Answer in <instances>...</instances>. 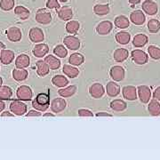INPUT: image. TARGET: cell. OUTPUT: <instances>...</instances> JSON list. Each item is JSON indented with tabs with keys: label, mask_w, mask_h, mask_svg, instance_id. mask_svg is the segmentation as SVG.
Segmentation results:
<instances>
[{
	"label": "cell",
	"mask_w": 160,
	"mask_h": 160,
	"mask_svg": "<svg viewBox=\"0 0 160 160\" xmlns=\"http://www.w3.org/2000/svg\"><path fill=\"white\" fill-rule=\"evenodd\" d=\"M49 105H50L49 94L45 93V92L38 93L37 95V97L32 101V107L35 109L39 110V111H43V112H45L48 109Z\"/></svg>",
	"instance_id": "6da1fadb"
},
{
	"label": "cell",
	"mask_w": 160,
	"mask_h": 160,
	"mask_svg": "<svg viewBox=\"0 0 160 160\" xmlns=\"http://www.w3.org/2000/svg\"><path fill=\"white\" fill-rule=\"evenodd\" d=\"M28 107L27 105L21 101H12L10 103V110L12 112V114L16 116H23L26 114Z\"/></svg>",
	"instance_id": "7a4b0ae2"
},
{
	"label": "cell",
	"mask_w": 160,
	"mask_h": 160,
	"mask_svg": "<svg viewBox=\"0 0 160 160\" xmlns=\"http://www.w3.org/2000/svg\"><path fill=\"white\" fill-rule=\"evenodd\" d=\"M36 21H37V22L43 24V25L49 24L52 22L51 12L45 8L38 9L36 13Z\"/></svg>",
	"instance_id": "3957f363"
},
{
	"label": "cell",
	"mask_w": 160,
	"mask_h": 160,
	"mask_svg": "<svg viewBox=\"0 0 160 160\" xmlns=\"http://www.w3.org/2000/svg\"><path fill=\"white\" fill-rule=\"evenodd\" d=\"M16 96L20 101H31L33 92L28 86H21L16 91Z\"/></svg>",
	"instance_id": "277c9868"
},
{
	"label": "cell",
	"mask_w": 160,
	"mask_h": 160,
	"mask_svg": "<svg viewBox=\"0 0 160 160\" xmlns=\"http://www.w3.org/2000/svg\"><path fill=\"white\" fill-rule=\"evenodd\" d=\"M131 57L132 59V61L136 64L139 65H143V64H146L149 61V55L142 50H133L132 52Z\"/></svg>",
	"instance_id": "5b68a950"
},
{
	"label": "cell",
	"mask_w": 160,
	"mask_h": 160,
	"mask_svg": "<svg viewBox=\"0 0 160 160\" xmlns=\"http://www.w3.org/2000/svg\"><path fill=\"white\" fill-rule=\"evenodd\" d=\"M29 38L31 42H33L35 44H38V43H41L44 41L45 35H44V32L42 29L34 27V28H31L29 29Z\"/></svg>",
	"instance_id": "8992f818"
},
{
	"label": "cell",
	"mask_w": 160,
	"mask_h": 160,
	"mask_svg": "<svg viewBox=\"0 0 160 160\" xmlns=\"http://www.w3.org/2000/svg\"><path fill=\"white\" fill-rule=\"evenodd\" d=\"M138 96L142 103H148L151 98V90L148 86H140L137 88Z\"/></svg>",
	"instance_id": "52a82bcc"
},
{
	"label": "cell",
	"mask_w": 160,
	"mask_h": 160,
	"mask_svg": "<svg viewBox=\"0 0 160 160\" xmlns=\"http://www.w3.org/2000/svg\"><path fill=\"white\" fill-rule=\"evenodd\" d=\"M125 69L121 66H113L109 70V76L116 82H120L125 78Z\"/></svg>",
	"instance_id": "ba28073f"
},
{
	"label": "cell",
	"mask_w": 160,
	"mask_h": 160,
	"mask_svg": "<svg viewBox=\"0 0 160 160\" xmlns=\"http://www.w3.org/2000/svg\"><path fill=\"white\" fill-rule=\"evenodd\" d=\"M6 34L8 40L11 42H19L22 40V30L17 27H10L6 30Z\"/></svg>",
	"instance_id": "9c48e42d"
},
{
	"label": "cell",
	"mask_w": 160,
	"mask_h": 160,
	"mask_svg": "<svg viewBox=\"0 0 160 160\" xmlns=\"http://www.w3.org/2000/svg\"><path fill=\"white\" fill-rule=\"evenodd\" d=\"M64 46L70 50H78L80 47V40L75 36H67L63 38Z\"/></svg>",
	"instance_id": "30bf717a"
},
{
	"label": "cell",
	"mask_w": 160,
	"mask_h": 160,
	"mask_svg": "<svg viewBox=\"0 0 160 160\" xmlns=\"http://www.w3.org/2000/svg\"><path fill=\"white\" fill-rule=\"evenodd\" d=\"M113 29V24L109 21H103L102 22H100L96 27V32L97 34L101 36H105L110 33V31Z\"/></svg>",
	"instance_id": "8fae6325"
},
{
	"label": "cell",
	"mask_w": 160,
	"mask_h": 160,
	"mask_svg": "<svg viewBox=\"0 0 160 160\" xmlns=\"http://www.w3.org/2000/svg\"><path fill=\"white\" fill-rule=\"evenodd\" d=\"M105 92V89L102 84L100 83H94L92 84L89 88V93L92 97L94 99H100L103 96Z\"/></svg>",
	"instance_id": "7c38bea8"
},
{
	"label": "cell",
	"mask_w": 160,
	"mask_h": 160,
	"mask_svg": "<svg viewBox=\"0 0 160 160\" xmlns=\"http://www.w3.org/2000/svg\"><path fill=\"white\" fill-rule=\"evenodd\" d=\"M67 107V102L63 98H55L51 102V110L55 113H60Z\"/></svg>",
	"instance_id": "4fadbf2b"
},
{
	"label": "cell",
	"mask_w": 160,
	"mask_h": 160,
	"mask_svg": "<svg viewBox=\"0 0 160 160\" xmlns=\"http://www.w3.org/2000/svg\"><path fill=\"white\" fill-rule=\"evenodd\" d=\"M123 96L128 101H135L137 100V89L133 86H126L123 87Z\"/></svg>",
	"instance_id": "5bb4252c"
},
{
	"label": "cell",
	"mask_w": 160,
	"mask_h": 160,
	"mask_svg": "<svg viewBox=\"0 0 160 160\" xmlns=\"http://www.w3.org/2000/svg\"><path fill=\"white\" fill-rule=\"evenodd\" d=\"M14 52L9 49H3L0 52V62L4 65H9L14 60Z\"/></svg>",
	"instance_id": "9a60e30c"
},
{
	"label": "cell",
	"mask_w": 160,
	"mask_h": 160,
	"mask_svg": "<svg viewBox=\"0 0 160 160\" xmlns=\"http://www.w3.org/2000/svg\"><path fill=\"white\" fill-rule=\"evenodd\" d=\"M142 10L149 15H154L158 12V7L157 3L152 0H145L142 3Z\"/></svg>",
	"instance_id": "2e32d148"
},
{
	"label": "cell",
	"mask_w": 160,
	"mask_h": 160,
	"mask_svg": "<svg viewBox=\"0 0 160 160\" xmlns=\"http://www.w3.org/2000/svg\"><path fill=\"white\" fill-rule=\"evenodd\" d=\"M58 17L62 21H70L73 17V10L69 6H62L58 9Z\"/></svg>",
	"instance_id": "e0dca14e"
},
{
	"label": "cell",
	"mask_w": 160,
	"mask_h": 160,
	"mask_svg": "<svg viewBox=\"0 0 160 160\" xmlns=\"http://www.w3.org/2000/svg\"><path fill=\"white\" fill-rule=\"evenodd\" d=\"M49 52V47L46 44H38L33 47V50L32 52L34 54V56L38 58H43L46 56V54L48 53Z\"/></svg>",
	"instance_id": "ac0fdd59"
},
{
	"label": "cell",
	"mask_w": 160,
	"mask_h": 160,
	"mask_svg": "<svg viewBox=\"0 0 160 160\" xmlns=\"http://www.w3.org/2000/svg\"><path fill=\"white\" fill-rule=\"evenodd\" d=\"M29 64H30L29 56L25 53L18 55L17 58L15 59V66L17 69H26L29 67Z\"/></svg>",
	"instance_id": "d6986e66"
},
{
	"label": "cell",
	"mask_w": 160,
	"mask_h": 160,
	"mask_svg": "<svg viewBox=\"0 0 160 160\" xmlns=\"http://www.w3.org/2000/svg\"><path fill=\"white\" fill-rule=\"evenodd\" d=\"M130 20L133 24L135 25H142L143 23L145 22L146 17L144 15L142 11L141 10H135L130 14Z\"/></svg>",
	"instance_id": "ffe728a7"
},
{
	"label": "cell",
	"mask_w": 160,
	"mask_h": 160,
	"mask_svg": "<svg viewBox=\"0 0 160 160\" xmlns=\"http://www.w3.org/2000/svg\"><path fill=\"white\" fill-rule=\"evenodd\" d=\"M106 92L109 97H116L119 94L120 86L114 81H110L106 86Z\"/></svg>",
	"instance_id": "44dd1931"
},
{
	"label": "cell",
	"mask_w": 160,
	"mask_h": 160,
	"mask_svg": "<svg viewBox=\"0 0 160 160\" xmlns=\"http://www.w3.org/2000/svg\"><path fill=\"white\" fill-rule=\"evenodd\" d=\"M129 52L125 48H118L114 51L113 58L117 62H123L128 58Z\"/></svg>",
	"instance_id": "7402d4cb"
},
{
	"label": "cell",
	"mask_w": 160,
	"mask_h": 160,
	"mask_svg": "<svg viewBox=\"0 0 160 160\" xmlns=\"http://www.w3.org/2000/svg\"><path fill=\"white\" fill-rule=\"evenodd\" d=\"M36 67H37V74L39 77H45L50 71V68L48 67L47 63L43 60L38 61L36 62Z\"/></svg>",
	"instance_id": "603a6c76"
},
{
	"label": "cell",
	"mask_w": 160,
	"mask_h": 160,
	"mask_svg": "<svg viewBox=\"0 0 160 160\" xmlns=\"http://www.w3.org/2000/svg\"><path fill=\"white\" fill-rule=\"evenodd\" d=\"M12 76L14 80H16L18 82H22V81L27 79V78L29 76V72L27 69H15L12 70Z\"/></svg>",
	"instance_id": "cb8c5ba5"
},
{
	"label": "cell",
	"mask_w": 160,
	"mask_h": 160,
	"mask_svg": "<svg viewBox=\"0 0 160 160\" xmlns=\"http://www.w3.org/2000/svg\"><path fill=\"white\" fill-rule=\"evenodd\" d=\"M62 72L70 78H76L79 75V69H77L73 65L65 64L62 68Z\"/></svg>",
	"instance_id": "d4e9b609"
},
{
	"label": "cell",
	"mask_w": 160,
	"mask_h": 160,
	"mask_svg": "<svg viewBox=\"0 0 160 160\" xmlns=\"http://www.w3.org/2000/svg\"><path fill=\"white\" fill-rule=\"evenodd\" d=\"M109 106H110V109L114 111H117V112H122V111L126 110L127 108V104L126 102L123 100H119V99L112 101L109 104Z\"/></svg>",
	"instance_id": "484cf974"
},
{
	"label": "cell",
	"mask_w": 160,
	"mask_h": 160,
	"mask_svg": "<svg viewBox=\"0 0 160 160\" xmlns=\"http://www.w3.org/2000/svg\"><path fill=\"white\" fill-rule=\"evenodd\" d=\"M14 13L15 15L19 17V19L25 21L29 17L30 15V11L28 8H26L23 6H18L14 8Z\"/></svg>",
	"instance_id": "4316f807"
},
{
	"label": "cell",
	"mask_w": 160,
	"mask_h": 160,
	"mask_svg": "<svg viewBox=\"0 0 160 160\" xmlns=\"http://www.w3.org/2000/svg\"><path fill=\"white\" fill-rule=\"evenodd\" d=\"M44 61L47 63V65L50 68V69H52V70L58 69L60 68V66H61V61L57 57H55L53 55H51V54L46 56Z\"/></svg>",
	"instance_id": "83f0119b"
},
{
	"label": "cell",
	"mask_w": 160,
	"mask_h": 160,
	"mask_svg": "<svg viewBox=\"0 0 160 160\" xmlns=\"http://www.w3.org/2000/svg\"><path fill=\"white\" fill-rule=\"evenodd\" d=\"M52 83L54 86L57 87H65L68 86L69 84V80L66 77H64L62 75H55L52 78Z\"/></svg>",
	"instance_id": "f1b7e54d"
},
{
	"label": "cell",
	"mask_w": 160,
	"mask_h": 160,
	"mask_svg": "<svg viewBox=\"0 0 160 160\" xmlns=\"http://www.w3.org/2000/svg\"><path fill=\"white\" fill-rule=\"evenodd\" d=\"M84 62H85V57L82 53L79 52H74L69 58V64L73 66H80L84 63Z\"/></svg>",
	"instance_id": "f546056e"
},
{
	"label": "cell",
	"mask_w": 160,
	"mask_h": 160,
	"mask_svg": "<svg viewBox=\"0 0 160 160\" xmlns=\"http://www.w3.org/2000/svg\"><path fill=\"white\" fill-rule=\"evenodd\" d=\"M149 106H148V110L149 114L152 116H159L160 115V103L158 100L153 99L149 102Z\"/></svg>",
	"instance_id": "4dcf8cb0"
},
{
	"label": "cell",
	"mask_w": 160,
	"mask_h": 160,
	"mask_svg": "<svg viewBox=\"0 0 160 160\" xmlns=\"http://www.w3.org/2000/svg\"><path fill=\"white\" fill-rule=\"evenodd\" d=\"M77 92V86H69L68 87H62V89H60L58 91V93L61 97L68 98L71 97L72 95H74Z\"/></svg>",
	"instance_id": "1f68e13d"
},
{
	"label": "cell",
	"mask_w": 160,
	"mask_h": 160,
	"mask_svg": "<svg viewBox=\"0 0 160 160\" xmlns=\"http://www.w3.org/2000/svg\"><path fill=\"white\" fill-rule=\"evenodd\" d=\"M114 23L115 26L118 29H126L130 25V22L128 18L125 15H118V17H116Z\"/></svg>",
	"instance_id": "d6a6232c"
},
{
	"label": "cell",
	"mask_w": 160,
	"mask_h": 160,
	"mask_svg": "<svg viewBox=\"0 0 160 160\" xmlns=\"http://www.w3.org/2000/svg\"><path fill=\"white\" fill-rule=\"evenodd\" d=\"M116 41L120 45H126L130 42L131 35L126 31H120L116 34Z\"/></svg>",
	"instance_id": "836d02e7"
},
{
	"label": "cell",
	"mask_w": 160,
	"mask_h": 160,
	"mask_svg": "<svg viewBox=\"0 0 160 160\" xmlns=\"http://www.w3.org/2000/svg\"><path fill=\"white\" fill-rule=\"evenodd\" d=\"M149 41V38L146 35L144 34H137L134 38H133V40H132V44L135 47H142L144 46Z\"/></svg>",
	"instance_id": "e575fe53"
},
{
	"label": "cell",
	"mask_w": 160,
	"mask_h": 160,
	"mask_svg": "<svg viewBox=\"0 0 160 160\" xmlns=\"http://www.w3.org/2000/svg\"><path fill=\"white\" fill-rule=\"evenodd\" d=\"M80 29V23L78 21H69V22L66 24V31L69 34L76 35Z\"/></svg>",
	"instance_id": "d590c367"
},
{
	"label": "cell",
	"mask_w": 160,
	"mask_h": 160,
	"mask_svg": "<svg viewBox=\"0 0 160 160\" xmlns=\"http://www.w3.org/2000/svg\"><path fill=\"white\" fill-rule=\"evenodd\" d=\"M93 12L95 14L103 16V15H107L109 14L110 12L109 5H96L93 7Z\"/></svg>",
	"instance_id": "8d00e7d4"
},
{
	"label": "cell",
	"mask_w": 160,
	"mask_h": 160,
	"mask_svg": "<svg viewBox=\"0 0 160 160\" xmlns=\"http://www.w3.org/2000/svg\"><path fill=\"white\" fill-rule=\"evenodd\" d=\"M12 96V90L11 87L7 86H0V99L9 100Z\"/></svg>",
	"instance_id": "74e56055"
},
{
	"label": "cell",
	"mask_w": 160,
	"mask_h": 160,
	"mask_svg": "<svg viewBox=\"0 0 160 160\" xmlns=\"http://www.w3.org/2000/svg\"><path fill=\"white\" fill-rule=\"evenodd\" d=\"M148 29L150 33H157L160 29V22L157 19H151L148 22Z\"/></svg>",
	"instance_id": "f35d334b"
},
{
	"label": "cell",
	"mask_w": 160,
	"mask_h": 160,
	"mask_svg": "<svg viewBox=\"0 0 160 160\" xmlns=\"http://www.w3.org/2000/svg\"><path fill=\"white\" fill-rule=\"evenodd\" d=\"M53 53L60 58H65L68 54V50L62 45H58L53 49Z\"/></svg>",
	"instance_id": "ab89813d"
},
{
	"label": "cell",
	"mask_w": 160,
	"mask_h": 160,
	"mask_svg": "<svg viewBox=\"0 0 160 160\" xmlns=\"http://www.w3.org/2000/svg\"><path fill=\"white\" fill-rule=\"evenodd\" d=\"M148 52L150 57L154 60H160V48L156 46H149Z\"/></svg>",
	"instance_id": "60d3db41"
},
{
	"label": "cell",
	"mask_w": 160,
	"mask_h": 160,
	"mask_svg": "<svg viewBox=\"0 0 160 160\" xmlns=\"http://www.w3.org/2000/svg\"><path fill=\"white\" fill-rule=\"evenodd\" d=\"M14 7V0H1L0 8L4 11H11Z\"/></svg>",
	"instance_id": "b9f144b4"
},
{
	"label": "cell",
	"mask_w": 160,
	"mask_h": 160,
	"mask_svg": "<svg viewBox=\"0 0 160 160\" xmlns=\"http://www.w3.org/2000/svg\"><path fill=\"white\" fill-rule=\"evenodd\" d=\"M46 7L48 9H56V10H58L61 7V5L57 0H47Z\"/></svg>",
	"instance_id": "7bdbcfd3"
},
{
	"label": "cell",
	"mask_w": 160,
	"mask_h": 160,
	"mask_svg": "<svg viewBox=\"0 0 160 160\" xmlns=\"http://www.w3.org/2000/svg\"><path fill=\"white\" fill-rule=\"evenodd\" d=\"M78 115L80 117H93V114L91 110L86 109H78Z\"/></svg>",
	"instance_id": "ee69618b"
},
{
	"label": "cell",
	"mask_w": 160,
	"mask_h": 160,
	"mask_svg": "<svg viewBox=\"0 0 160 160\" xmlns=\"http://www.w3.org/2000/svg\"><path fill=\"white\" fill-rule=\"evenodd\" d=\"M27 117H40L41 116V111L39 110H37V109H32V110H29V112L26 114Z\"/></svg>",
	"instance_id": "f6af8a7d"
},
{
	"label": "cell",
	"mask_w": 160,
	"mask_h": 160,
	"mask_svg": "<svg viewBox=\"0 0 160 160\" xmlns=\"http://www.w3.org/2000/svg\"><path fill=\"white\" fill-rule=\"evenodd\" d=\"M153 98L158 101H160V86L155 89L154 92H153Z\"/></svg>",
	"instance_id": "bcb514c9"
},
{
	"label": "cell",
	"mask_w": 160,
	"mask_h": 160,
	"mask_svg": "<svg viewBox=\"0 0 160 160\" xmlns=\"http://www.w3.org/2000/svg\"><path fill=\"white\" fill-rule=\"evenodd\" d=\"M96 117H112V115L107 112H99L96 114Z\"/></svg>",
	"instance_id": "7dc6e473"
},
{
	"label": "cell",
	"mask_w": 160,
	"mask_h": 160,
	"mask_svg": "<svg viewBox=\"0 0 160 160\" xmlns=\"http://www.w3.org/2000/svg\"><path fill=\"white\" fill-rule=\"evenodd\" d=\"M142 0H128L129 4L131 5V6H134L135 5H138Z\"/></svg>",
	"instance_id": "c3c4849f"
},
{
	"label": "cell",
	"mask_w": 160,
	"mask_h": 160,
	"mask_svg": "<svg viewBox=\"0 0 160 160\" xmlns=\"http://www.w3.org/2000/svg\"><path fill=\"white\" fill-rule=\"evenodd\" d=\"M5 108H6V103L0 99V112H2L5 109Z\"/></svg>",
	"instance_id": "681fc988"
},
{
	"label": "cell",
	"mask_w": 160,
	"mask_h": 160,
	"mask_svg": "<svg viewBox=\"0 0 160 160\" xmlns=\"http://www.w3.org/2000/svg\"><path fill=\"white\" fill-rule=\"evenodd\" d=\"M1 117H14V114H11L8 111H5L1 114Z\"/></svg>",
	"instance_id": "f907efd6"
},
{
	"label": "cell",
	"mask_w": 160,
	"mask_h": 160,
	"mask_svg": "<svg viewBox=\"0 0 160 160\" xmlns=\"http://www.w3.org/2000/svg\"><path fill=\"white\" fill-rule=\"evenodd\" d=\"M5 48H6V46H5V45L0 41V52H1V51H2L3 49H5Z\"/></svg>",
	"instance_id": "816d5d0a"
},
{
	"label": "cell",
	"mask_w": 160,
	"mask_h": 160,
	"mask_svg": "<svg viewBox=\"0 0 160 160\" xmlns=\"http://www.w3.org/2000/svg\"><path fill=\"white\" fill-rule=\"evenodd\" d=\"M44 117H54V114H52V113H46V114L43 115Z\"/></svg>",
	"instance_id": "f5cc1de1"
},
{
	"label": "cell",
	"mask_w": 160,
	"mask_h": 160,
	"mask_svg": "<svg viewBox=\"0 0 160 160\" xmlns=\"http://www.w3.org/2000/svg\"><path fill=\"white\" fill-rule=\"evenodd\" d=\"M2 84H3V79H2V78L0 77V86H2Z\"/></svg>",
	"instance_id": "db71d44e"
},
{
	"label": "cell",
	"mask_w": 160,
	"mask_h": 160,
	"mask_svg": "<svg viewBox=\"0 0 160 160\" xmlns=\"http://www.w3.org/2000/svg\"><path fill=\"white\" fill-rule=\"evenodd\" d=\"M61 2H62V3H65V2H67L68 0H60Z\"/></svg>",
	"instance_id": "11a10c76"
}]
</instances>
